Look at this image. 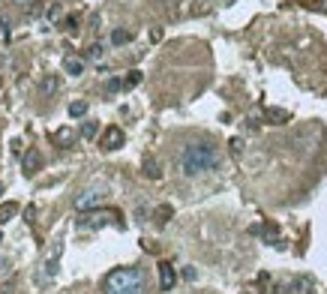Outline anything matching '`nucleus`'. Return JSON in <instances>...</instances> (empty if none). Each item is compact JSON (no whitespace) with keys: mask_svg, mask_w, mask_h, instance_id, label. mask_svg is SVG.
Returning <instances> with one entry per match:
<instances>
[{"mask_svg":"<svg viewBox=\"0 0 327 294\" xmlns=\"http://www.w3.org/2000/svg\"><path fill=\"white\" fill-rule=\"evenodd\" d=\"M177 168L183 177H198L204 171H216L219 168V150L213 144H186L177 153Z\"/></svg>","mask_w":327,"mask_h":294,"instance_id":"obj_1","label":"nucleus"},{"mask_svg":"<svg viewBox=\"0 0 327 294\" xmlns=\"http://www.w3.org/2000/svg\"><path fill=\"white\" fill-rule=\"evenodd\" d=\"M102 294H144V273L138 267H117L105 276Z\"/></svg>","mask_w":327,"mask_h":294,"instance_id":"obj_2","label":"nucleus"},{"mask_svg":"<svg viewBox=\"0 0 327 294\" xmlns=\"http://www.w3.org/2000/svg\"><path fill=\"white\" fill-rule=\"evenodd\" d=\"M312 291H315V282L309 276H294V279L273 288V294H312Z\"/></svg>","mask_w":327,"mask_h":294,"instance_id":"obj_3","label":"nucleus"},{"mask_svg":"<svg viewBox=\"0 0 327 294\" xmlns=\"http://www.w3.org/2000/svg\"><path fill=\"white\" fill-rule=\"evenodd\" d=\"M105 201V189H84L78 198H75V210H81V213H87V210H93V207H99Z\"/></svg>","mask_w":327,"mask_h":294,"instance_id":"obj_4","label":"nucleus"},{"mask_svg":"<svg viewBox=\"0 0 327 294\" xmlns=\"http://www.w3.org/2000/svg\"><path fill=\"white\" fill-rule=\"evenodd\" d=\"M123 129L120 126H105V132L99 135V147L102 150H117V147H123Z\"/></svg>","mask_w":327,"mask_h":294,"instance_id":"obj_5","label":"nucleus"},{"mask_svg":"<svg viewBox=\"0 0 327 294\" xmlns=\"http://www.w3.org/2000/svg\"><path fill=\"white\" fill-rule=\"evenodd\" d=\"M60 252H63V243L57 240L54 243V249L45 255V261H42V282H48V279H54V273H57V264H60Z\"/></svg>","mask_w":327,"mask_h":294,"instance_id":"obj_6","label":"nucleus"},{"mask_svg":"<svg viewBox=\"0 0 327 294\" xmlns=\"http://www.w3.org/2000/svg\"><path fill=\"white\" fill-rule=\"evenodd\" d=\"M21 168H24V174H36L42 168V153L36 147H27V153L21 156Z\"/></svg>","mask_w":327,"mask_h":294,"instance_id":"obj_7","label":"nucleus"},{"mask_svg":"<svg viewBox=\"0 0 327 294\" xmlns=\"http://www.w3.org/2000/svg\"><path fill=\"white\" fill-rule=\"evenodd\" d=\"M108 219H117V213H87V216L78 219V225L81 228H102Z\"/></svg>","mask_w":327,"mask_h":294,"instance_id":"obj_8","label":"nucleus"},{"mask_svg":"<svg viewBox=\"0 0 327 294\" xmlns=\"http://www.w3.org/2000/svg\"><path fill=\"white\" fill-rule=\"evenodd\" d=\"M174 282H177L174 267H171L168 261H162V264H159V288H162V291H171V288H174Z\"/></svg>","mask_w":327,"mask_h":294,"instance_id":"obj_9","label":"nucleus"},{"mask_svg":"<svg viewBox=\"0 0 327 294\" xmlns=\"http://www.w3.org/2000/svg\"><path fill=\"white\" fill-rule=\"evenodd\" d=\"M63 72H66V75H72V78L84 75V60H81V57H75V54H66V57H63Z\"/></svg>","mask_w":327,"mask_h":294,"instance_id":"obj_10","label":"nucleus"},{"mask_svg":"<svg viewBox=\"0 0 327 294\" xmlns=\"http://www.w3.org/2000/svg\"><path fill=\"white\" fill-rule=\"evenodd\" d=\"M72 141H75V129L72 126H63V129L51 132V144H57V147H69Z\"/></svg>","mask_w":327,"mask_h":294,"instance_id":"obj_11","label":"nucleus"},{"mask_svg":"<svg viewBox=\"0 0 327 294\" xmlns=\"http://www.w3.org/2000/svg\"><path fill=\"white\" fill-rule=\"evenodd\" d=\"M264 120H267V123L282 126V123H288V120H291V111H285V108H267V111H264Z\"/></svg>","mask_w":327,"mask_h":294,"instance_id":"obj_12","label":"nucleus"},{"mask_svg":"<svg viewBox=\"0 0 327 294\" xmlns=\"http://www.w3.org/2000/svg\"><path fill=\"white\" fill-rule=\"evenodd\" d=\"M144 174H147L150 180H159V177H162V168H159V162H156L153 156L144 159Z\"/></svg>","mask_w":327,"mask_h":294,"instance_id":"obj_13","label":"nucleus"},{"mask_svg":"<svg viewBox=\"0 0 327 294\" xmlns=\"http://www.w3.org/2000/svg\"><path fill=\"white\" fill-rule=\"evenodd\" d=\"M126 42H132V33L123 30V27H117V30L111 33V45H126Z\"/></svg>","mask_w":327,"mask_h":294,"instance_id":"obj_14","label":"nucleus"},{"mask_svg":"<svg viewBox=\"0 0 327 294\" xmlns=\"http://www.w3.org/2000/svg\"><path fill=\"white\" fill-rule=\"evenodd\" d=\"M171 213H174V210H171V204H159V207H156V213H153V219H156L159 225H165V222L171 219Z\"/></svg>","mask_w":327,"mask_h":294,"instance_id":"obj_15","label":"nucleus"},{"mask_svg":"<svg viewBox=\"0 0 327 294\" xmlns=\"http://www.w3.org/2000/svg\"><path fill=\"white\" fill-rule=\"evenodd\" d=\"M15 213H18V204H15V201H6V204H0V222H9Z\"/></svg>","mask_w":327,"mask_h":294,"instance_id":"obj_16","label":"nucleus"},{"mask_svg":"<svg viewBox=\"0 0 327 294\" xmlns=\"http://www.w3.org/2000/svg\"><path fill=\"white\" fill-rule=\"evenodd\" d=\"M138 84H141V72H138V69L126 72V78H123V90H132V87H138Z\"/></svg>","mask_w":327,"mask_h":294,"instance_id":"obj_17","label":"nucleus"},{"mask_svg":"<svg viewBox=\"0 0 327 294\" xmlns=\"http://www.w3.org/2000/svg\"><path fill=\"white\" fill-rule=\"evenodd\" d=\"M57 87H60V81H57L54 75H48V78H42V84H39V90H42V93H54Z\"/></svg>","mask_w":327,"mask_h":294,"instance_id":"obj_18","label":"nucleus"},{"mask_svg":"<svg viewBox=\"0 0 327 294\" xmlns=\"http://www.w3.org/2000/svg\"><path fill=\"white\" fill-rule=\"evenodd\" d=\"M84 114H87V102L84 99H78V102L69 105V117H84Z\"/></svg>","mask_w":327,"mask_h":294,"instance_id":"obj_19","label":"nucleus"},{"mask_svg":"<svg viewBox=\"0 0 327 294\" xmlns=\"http://www.w3.org/2000/svg\"><path fill=\"white\" fill-rule=\"evenodd\" d=\"M102 54H105V45L102 42H96V45L87 48V60H102Z\"/></svg>","mask_w":327,"mask_h":294,"instance_id":"obj_20","label":"nucleus"},{"mask_svg":"<svg viewBox=\"0 0 327 294\" xmlns=\"http://www.w3.org/2000/svg\"><path fill=\"white\" fill-rule=\"evenodd\" d=\"M105 90H108V93H117V90H123V78H111V81L105 84Z\"/></svg>","mask_w":327,"mask_h":294,"instance_id":"obj_21","label":"nucleus"},{"mask_svg":"<svg viewBox=\"0 0 327 294\" xmlns=\"http://www.w3.org/2000/svg\"><path fill=\"white\" fill-rule=\"evenodd\" d=\"M81 135H84V138H93V135H96V123H93V120H87V123L81 126Z\"/></svg>","mask_w":327,"mask_h":294,"instance_id":"obj_22","label":"nucleus"},{"mask_svg":"<svg viewBox=\"0 0 327 294\" xmlns=\"http://www.w3.org/2000/svg\"><path fill=\"white\" fill-rule=\"evenodd\" d=\"M60 15H63V9H60V6H57V3H54V6H51V9H48V21H57V18H60Z\"/></svg>","mask_w":327,"mask_h":294,"instance_id":"obj_23","label":"nucleus"},{"mask_svg":"<svg viewBox=\"0 0 327 294\" xmlns=\"http://www.w3.org/2000/svg\"><path fill=\"white\" fill-rule=\"evenodd\" d=\"M228 147H231V153H240V150H243V138H231Z\"/></svg>","mask_w":327,"mask_h":294,"instance_id":"obj_24","label":"nucleus"},{"mask_svg":"<svg viewBox=\"0 0 327 294\" xmlns=\"http://www.w3.org/2000/svg\"><path fill=\"white\" fill-rule=\"evenodd\" d=\"M195 276H198V273H195V267H183V279H189V282H192Z\"/></svg>","mask_w":327,"mask_h":294,"instance_id":"obj_25","label":"nucleus"},{"mask_svg":"<svg viewBox=\"0 0 327 294\" xmlns=\"http://www.w3.org/2000/svg\"><path fill=\"white\" fill-rule=\"evenodd\" d=\"M159 39H162V30H159V27H153V30H150V42H159Z\"/></svg>","mask_w":327,"mask_h":294,"instance_id":"obj_26","label":"nucleus"},{"mask_svg":"<svg viewBox=\"0 0 327 294\" xmlns=\"http://www.w3.org/2000/svg\"><path fill=\"white\" fill-rule=\"evenodd\" d=\"M66 27H69V30H75V27H78V15H72V18H66Z\"/></svg>","mask_w":327,"mask_h":294,"instance_id":"obj_27","label":"nucleus"},{"mask_svg":"<svg viewBox=\"0 0 327 294\" xmlns=\"http://www.w3.org/2000/svg\"><path fill=\"white\" fill-rule=\"evenodd\" d=\"M312 6H315V9H318V12H327V0H315V3H312Z\"/></svg>","mask_w":327,"mask_h":294,"instance_id":"obj_28","label":"nucleus"},{"mask_svg":"<svg viewBox=\"0 0 327 294\" xmlns=\"http://www.w3.org/2000/svg\"><path fill=\"white\" fill-rule=\"evenodd\" d=\"M15 3H18V6H36L39 0H15Z\"/></svg>","mask_w":327,"mask_h":294,"instance_id":"obj_29","label":"nucleus"},{"mask_svg":"<svg viewBox=\"0 0 327 294\" xmlns=\"http://www.w3.org/2000/svg\"><path fill=\"white\" fill-rule=\"evenodd\" d=\"M0 195H3V186H0Z\"/></svg>","mask_w":327,"mask_h":294,"instance_id":"obj_30","label":"nucleus"}]
</instances>
